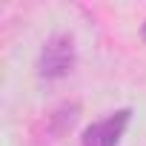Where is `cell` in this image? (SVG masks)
<instances>
[{"label": "cell", "instance_id": "1", "mask_svg": "<svg viewBox=\"0 0 146 146\" xmlns=\"http://www.w3.org/2000/svg\"><path fill=\"white\" fill-rule=\"evenodd\" d=\"M75 69V40L69 35H52L37 57V75L46 80H57L66 78Z\"/></svg>", "mask_w": 146, "mask_h": 146}, {"label": "cell", "instance_id": "2", "mask_svg": "<svg viewBox=\"0 0 146 146\" xmlns=\"http://www.w3.org/2000/svg\"><path fill=\"white\" fill-rule=\"evenodd\" d=\"M129 117H132L129 109H120V112L106 115L103 120L92 123L83 132L80 146H117L120 137H123V132H126V126H129Z\"/></svg>", "mask_w": 146, "mask_h": 146}, {"label": "cell", "instance_id": "3", "mask_svg": "<svg viewBox=\"0 0 146 146\" xmlns=\"http://www.w3.org/2000/svg\"><path fill=\"white\" fill-rule=\"evenodd\" d=\"M143 40H146V23H143Z\"/></svg>", "mask_w": 146, "mask_h": 146}]
</instances>
